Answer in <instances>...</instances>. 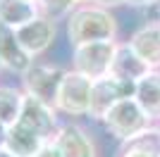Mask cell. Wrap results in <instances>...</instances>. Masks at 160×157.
Returning a JSON list of instances; mask_svg holds the SVG:
<instances>
[{
    "mask_svg": "<svg viewBox=\"0 0 160 157\" xmlns=\"http://www.w3.org/2000/svg\"><path fill=\"white\" fill-rule=\"evenodd\" d=\"M17 121H22L29 129H33L43 140H53L55 133H58V121H55L53 105L33 98L29 93H24V102H22V112H19Z\"/></svg>",
    "mask_w": 160,
    "mask_h": 157,
    "instance_id": "52a82bcc",
    "label": "cell"
},
{
    "mask_svg": "<svg viewBox=\"0 0 160 157\" xmlns=\"http://www.w3.org/2000/svg\"><path fill=\"white\" fill-rule=\"evenodd\" d=\"M62 76H65V72L60 67L31 64L24 72V88H27L29 95H33V98H38L55 107V98H58V91H60Z\"/></svg>",
    "mask_w": 160,
    "mask_h": 157,
    "instance_id": "8992f818",
    "label": "cell"
},
{
    "mask_svg": "<svg viewBox=\"0 0 160 157\" xmlns=\"http://www.w3.org/2000/svg\"><path fill=\"white\" fill-rule=\"evenodd\" d=\"M91 88H93V78L84 76L79 72H65L60 91H58V98H55V110L65 112L69 117L88 114Z\"/></svg>",
    "mask_w": 160,
    "mask_h": 157,
    "instance_id": "7a4b0ae2",
    "label": "cell"
},
{
    "mask_svg": "<svg viewBox=\"0 0 160 157\" xmlns=\"http://www.w3.org/2000/svg\"><path fill=\"white\" fill-rule=\"evenodd\" d=\"M41 14L38 5L31 0H0V24L7 29H22Z\"/></svg>",
    "mask_w": 160,
    "mask_h": 157,
    "instance_id": "9a60e30c",
    "label": "cell"
},
{
    "mask_svg": "<svg viewBox=\"0 0 160 157\" xmlns=\"http://www.w3.org/2000/svg\"><path fill=\"white\" fill-rule=\"evenodd\" d=\"M53 140L60 148L62 157H96V145L91 136L77 124L60 126Z\"/></svg>",
    "mask_w": 160,
    "mask_h": 157,
    "instance_id": "9c48e42d",
    "label": "cell"
},
{
    "mask_svg": "<svg viewBox=\"0 0 160 157\" xmlns=\"http://www.w3.org/2000/svg\"><path fill=\"white\" fill-rule=\"evenodd\" d=\"M0 157H14V155H12L10 150H7L5 145H2V148H0Z\"/></svg>",
    "mask_w": 160,
    "mask_h": 157,
    "instance_id": "cb8c5ba5",
    "label": "cell"
},
{
    "mask_svg": "<svg viewBox=\"0 0 160 157\" xmlns=\"http://www.w3.org/2000/svg\"><path fill=\"white\" fill-rule=\"evenodd\" d=\"M0 64L7 67L10 72H17V74H24L33 64L31 55L27 52V48L22 45L19 38H17V31L7 29L2 24H0Z\"/></svg>",
    "mask_w": 160,
    "mask_h": 157,
    "instance_id": "30bf717a",
    "label": "cell"
},
{
    "mask_svg": "<svg viewBox=\"0 0 160 157\" xmlns=\"http://www.w3.org/2000/svg\"><path fill=\"white\" fill-rule=\"evenodd\" d=\"M46 143L48 140H43L36 131L29 129V126L22 124V121H14V124L7 126L5 148L12 152L14 157H36V152Z\"/></svg>",
    "mask_w": 160,
    "mask_h": 157,
    "instance_id": "7c38bea8",
    "label": "cell"
},
{
    "mask_svg": "<svg viewBox=\"0 0 160 157\" xmlns=\"http://www.w3.org/2000/svg\"><path fill=\"white\" fill-rule=\"evenodd\" d=\"M151 72V67L143 62V59L132 50L129 43L115 48V57H112V67H110V74L115 78H122V81H129V83H136L139 78H143Z\"/></svg>",
    "mask_w": 160,
    "mask_h": 157,
    "instance_id": "8fae6325",
    "label": "cell"
},
{
    "mask_svg": "<svg viewBox=\"0 0 160 157\" xmlns=\"http://www.w3.org/2000/svg\"><path fill=\"white\" fill-rule=\"evenodd\" d=\"M100 7H115V5H122L124 0H96Z\"/></svg>",
    "mask_w": 160,
    "mask_h": 157,
    "instance_id": "7402d4cb",
    "label": "cell"
},
{
    "mask_svg": "<svg viewBox=\"0 0 160 157\" xmlns=\"http://www.w3.org/2000/svg\"><path fill=\"white\" fill-rule=\"evenodd\" d=\"M127 5L132 7H143V5H151V2H155V0H124Z\"/></svg>",
    "mask_w": 160,
    "mask_h": 157,
    "instance_id": "44dd1931",
    "label": "cell"
},
{
    "mask_svg": "<svg viewBox=\"0 0 160 157\" xmlns=\"http://www.w3.org/2000/svg\"><path fill=\"white\" fill-rule=\"evenodd\" d=\"M117 33V19L100 5H84L74 10L67 19L69 43H93V40H112Z\"/></svg>",
    "mask_w": 160,
    "mask_h": 157,
    "instance_id": "6da1fadb",
    "label": "cell"
},
{
    "mask_svg": "<svg viewBox=\"0 0 160 157\" xmlns=\"http://www.w3.org/2000/svg\"><path fill=\"white\" fill-rule=\"evenodd\" d=\"M122 157H153V155H146L139 150H122Z\"/></svg>",
    "mask_w": 160,
    "mask_h": 157,
    "instance_id": "ffe728a7",
    "label": "cell"
},
{
    "mask_svg": "<svg viewBox=\"0 0 160 157\" xmlns=\"http://www.w3.org/2000/svg\"><path fill=\"white\" fill-rule=\"evenodd\" d=\"M77 5V0H41L38 2V10L43 17L48 19H58V17H65V14L72 12V7Z\"/></svg>",
    "mask_w": 160,
    "mask_h": 157,
    "instance_id": "ac0fdd59",
    "label": "cell"
},
{
    "mask_svg": "<svg viewBox=\"0 0 160 157\" xmlns=\"http://www.w3.org/2000/svg\"><path fill=\"white\" fill-rule=\"evenodd\" d=\"M77 2H88V0H77Z\"/></svg>",
    "mask_w": 160,
    "mask_h": 157,
    "instance_id": "484cf974",
    "label": "cell"
},
{
    "mask_svg": "<svg viewBox=\"0 0 160 157\" xmlns=\"http://www.w3.org/2000/svg\"><path fill=\"white\" fill-rule=\"evenodd\" d=\"M36 157H62V152H60V148L55 145V140H48V143L36 152Z\"/></svg>",
    "mask_w": 160,
    "mask_h": 157,
    "instance_id": "d6986e66",
    "label": "cell"
},
{
    "mask_svg": "<svg viewBox=\"0 0 160 157\" xmlns=\"http://www.w3.org/2000/svg\"><path fill=\"white\" fill-rule=\"evenodd\" d=\"M22 102H24V93L12 88V86H0V121L5 126L14 124L19 119Z\"/></svg>",
    "mask_w": 160,
    "mask_h": 157,
    "instance_id": "2e32d148",
    "label": "cell"
},
{
    "mask_svg": "<svg viewBox=\"0 0 160 157\" xmlns=\"http://www.w3.org/2000/svg\"><path fill=\"white\" fill-rule=\"evenodd\" d=\"M103 126H105L115 138L129 140V138L136 136L141 129L148 126V117L132 95V98H124V100H120L117 105L110 107V112L103 117Z\"/></svg>",
    "mask_w": 160,
    "mask_h": 157,
    "instance_id": "3957f363",
    "label": "cell"
},
{
    "mask_svg": "<svg viewBox=\"0 0 160 157\" xmlns=\"http://www.w3.org/2000/svg\"><path fill=\"white\" fill-rule=\"evenodd\" d=\"M17 38L24 48H27L29 55H41V52H46L48 48L53 45L55 40V21L38 14L33 21L24 24L22 29H17Z\"/></svg>",
    "mask_w": 160,
    "mask_h": 157,
    "instance_id": "ba28073f",
    "label": "cell"
},
{
    "mask_svg": "<svg viewBox=\"0 0 160 157\" xmlns=\"http://www.w3.org/2000/svg\"><path fill=\"white\" fill-rule=\"evenodd\" d=\"M132 50L146 62L151 69L160 67V24H146L132 36Z\"/></svg>",
    "mask_w": 160,
    "mask_h": 157,
    "instance_id": "4fadbf2b",
    "label": "cell"
},
{
    "mask_svg": "<svg viewBox=\"0 0 160 157\" xmlns=\"http://www.w3.org/2000/svg\"><path fill=\"white\" fill-rule=\"evenodd\" d=\"M5 136H7V126L2 124V121H0V148L5 145Z\"/></svg>",
    "mask_w": 160,
    "mask_h": 157,
    "instance_id": "603a6c76",
    "label": "cell"
},
{
    "mask_svg": "<svg viewBox=\"0 0 160 157\" xmlns=\"http://www.w3.org/2000/svg\"><path fill=\"white\" fill-rule=\"evenodd\" d=\"M31 2H36V5H38V2H41V0H31Z\"/></svg>",
    "mask_w": 160,
    "mask_h": 157,
    "instance_id": "d4e9b609",
    "label": "cell"
},
{
    "mask_svg": "<svg viewBox=\"0 0 160 157\" xmlns=\"http://www.w3.org/2000/svg\"><path fill=\"white\" fill-rule=\"evenodd\" d=\"M115 40H93V43H81L74 50V72L84 74L88 78H103L110 74L115 57Z\"/></svg>",
    "mask_w": 160,
    "mask_h": 157,
    "instance_id": "277c9868",
    "label": "cell"
},
{
    "mask_svg": "<svg viewBox=\"0 0 160 157\" xmlns=\"http://www.w3.org/2000/svg\"><path fill=\"white\" fill-rule=\"evenodd\" d=\"M134 100L148 119H160V72H151L134 83Z\"/></svg>",
    "mask_w": 160,
    "mask_h": 157,
    "instance_id": "5bb4252c",
    "label": "cell"
},
{
    "mask_svg": "<svg viewBox=\"0 0 160 157\" xmlns=\"http://www.w3.org/2000/svg\"><path fill=\"white\" fill-rule=\"evenodd\" d=\"M0 67H2V64H0Z\"/></svg>",
    "mask_w": 160,
    "mask_h": 157,
    "instance_id": "4316f807",
    "label": "cell"
},
{
    "mask_svg": "<svg viewBox=\"0 0 160 157\" xmlns=\"http://www.w3.org/2000/svg\"><path fill=\"white\" fill-rule=\"evenodd\" d=\"M124 150H139V152H146V155L160 157V129L158 126L141 129L136 136L124 140Z\"/></svg>",
    "mask_w": 160,
    "mask_h": 157,
    "instance_id": "e0dca14e",
    "label": "cell"
},
{
    "mask_svg": "<svg viewBox=\"0 0 160 157\" xmlns=\"http://www.w3.org/2000/svg\"><path fill=\"white\" fill-rule=\"evenodd\" d=\"M134 95V83L129 81H122V78H115L112 74H108L103 78H96L93 88H91V105H88V114L98 121H103L110 107L117 105L120 100L132 98Z\"/></svg>",
    "mask_w": 160,
    "mask_h": 157,
    "instance_id": "5b68a950",
    "label": "cell"
}]
</instances>
